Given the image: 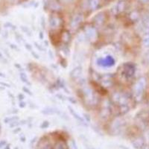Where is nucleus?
Returning <instances> with one entry per match:
<instances>
[{
    "label": "nucleus",
    "instance_id": "nucleus-1",
    "mask_svg": "<svg viewBox=\"0 0 149 149\" xmlns=\"http://www.w3.org/2000/svg\"><path fill=\"white\" fill-rule=\"evenodd\" d=\"M36 149H72L67 138L61 134H51L43 136L38 142Z\"/></svg>",
    "mask_w": 149,
    "mask_h": 149
},
{
    "label": "nucleus",
    "instance_id": "nucleus-2",
    "mask_svg": "<svg viewBox=\"0 0 149 149\" xmlns=\"http://www.w3.org/2000/svg\"><path fill=\"white\" fill-rule=\"evenodd\" d=\"M101 0H90V6L92 10H96L100 6Z\"/></svg>",
    "mask_w": 149,
    "mask_h": 149
}]
</instances>
